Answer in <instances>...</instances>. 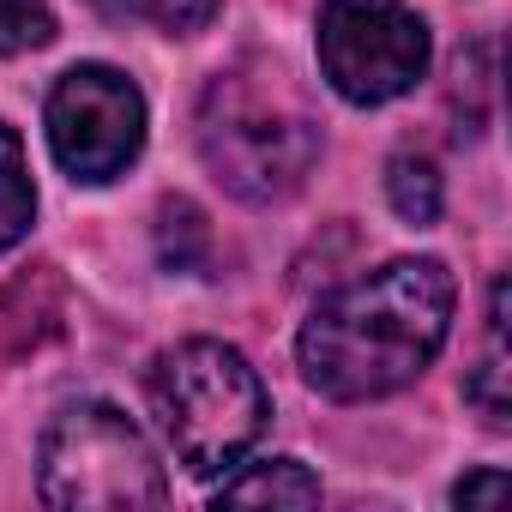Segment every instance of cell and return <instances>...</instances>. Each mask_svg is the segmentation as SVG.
I'll return each mask as SVG.
<instances>
[{"label":"cell","mask_w":512,"mask_h":512,"mask_svg":"<svg viewBox=\"0 0 512 512\" xmlns=\"http://www.w3.org/2000/svg\"><path fill=\"white\" fill-rule=\"evenodd\" d=\"M452 308L458 284L440 260H386L308 314L296 338L302 380L332 404L392 398L440 356Z\"/></svg>","instance_id":"obj_1"},{"label":"cell","mask_w":512,"mask_h":512,"mask_svg":"<svg viewBox=\"0 0 512 512\" xmlns=\"http://www.w3.org/2000/svg\"><path fill=\"white\" fill-rule=\"evenodd\" d=\"M199 157L235 199L278 205L314 175L320 121L278 61L247 55L199 97Z\"/></svg>","instance_id":"obj_2"},{"label":"cell","mask_w":512,"mask_h":512,"mask_svg":"<svg viewBox=\"0 0 512 512\" xmlns=\"http://www.w3.org/2000/svg\"><path fill=\"white\" fill-rule=\"evenodd\" d=\"M151 416L193 476H223L266 434L272 398L241 350L187 338L151 368Z\"/></svg>","instance_id":"obj_3"},{"label":"cell","mask_w":512,"mask_h":512,"mask_svg":"<svg viewBox=\"0 0 512 512\" xmlns=\"http://www.w3.org/2000/svg\"><path fill=\"white\" fill-rule=\"evenodd\" d=\"M37 488L61 512H133V506H163L169 476L139 434V422L103 398H79L55 410L37 446Z\"/></svg>","instance_id":"obj_4"},{"label":"cell","mask_w":512,"mask_h":512,"mask_svg":"<svg viewBox=\"0 0 512 512\" xmlns=\"http://www.w3.org/2000/svg\"><path fill=\"white\" fill-rule=\"evenodd\" d=\"M428 55V25L404 0H326L320 7V73L356 109L416 91Z\"/></svg>","instance_id":"obj_5"},{"label":"cell","mask_w":512,"mask_h":512,"mask_svg":"<svg viewBox=\"0 0 512 512\" xmlns=\"http://www.w3.org/2000/svg\"><path fill=\"white\" fill-rule=\"evenodd\" d=\"M49 151L85 187H103V181L127 175L133 157L145 151V97H139V85L121 67H103V61H85V67L61 73L55 91H49Z\"/></svg>","instance_id":"obj_6"},{"label":"cell","mask_w":512,"mask_h":512,"mask_svg":"<svg viewBox=\"0 0 512 512\" xmlns=\"http://www.w3.org/2000/svg\"><path fill=\"white\" fill-rule=\"evenodd\" d=\"M217 506H320V476L302 458H266L217 488Z\"/></svg>","instance_id":"obj_7"},{"label":"cell","mask_w":512,"mask_h":512,"mask_svg":"<svg viewBox=\"0 0 512 512\" xmlns=\"http://www.w3.org/2000/svg\"><path fill=\"white\" fill-rule=\"evenodd\" d=\"M464 398L488 416V428L512 422V392H506V278H494V290H488V356L464 380Z\"/></svg>","instance_id":"obj_8"},{"label":"cell","mask_w":512,"mask_h":512,"mask_svg":"<svg viewBox=\"0 0 512 512\" xmlns=\"http://www.w3.org/2000/svg\"><path fill=\"white\" fill-rule=\"evenodd\" d=\"M31 217H37V187H31L25 139L0 121V247H19L31 235Z\"/></svg>","instance_id":"obj_9"},{"label":"cell","mask_w":512,"mask_h":512,"mask_svg":"<svg viewBox=\"0 0 512 512\" xmlns=\"http://www.w3.org/2000/svg\"><path fill=\"white\" fill-rule=\"evenodd\" d=\"M386 199H392V211L404 217V223H416V229H428L434 217H440V169L422 157V151H398L392 163H386Z\"/></svg>","instance_id":"obj_10"},{"label":"cell","mask_w":512,"mask_h":512,"mask_svg":"<svg viewBox=\"0 0 512 512\" xmlns=\"http://www.w3.org/2000/svg\"><path fill=\"white\" fill-rule=\"evenodd\" d=\"M55 37L49 0H0V55H25Z\"/></svg>","instance_id":"obj_11"},{"label":"cell","mask_w":512,"mask_h":512,"mask_svg":"<svg viewBox=\"0 0 512 512\" xmlns=\"http://www.w3.org/2000/svg\"><path fill=\"white\" fill-rule=\"evenodd\" d=\"M145 13H151L169 37H199V31L223 13V0H145Z\"/></svg>","instance_id":"obj_12"},{"label":"cell","mask_w":512,"mask_h":512,"mask_svg":"<svg viewBox=\"0 0 512 512\" xmlns=\"http://www.w3.org/2000/svg\"><path fill=\"white\" fill-rule=\"evenodd\" d=\"M506 500V470H470L458 488H452V506L476 512V506H500Z\"/></svg>","instance_id":"obj_13"},{"label":"cell","mask_w":512,"mask_h":512,"mask_svg":"<svg viewBox=\"0 0 512 512\" xmlns=\"http://www.w3.org/2000/svg\"><path fill=\"white\" fill-rule=\"evenodd\" d=\"M91 7H103L109 19H133V13H145V0H91Z\"/></svg>","instance_id":"obj_14"}]
</instances>
